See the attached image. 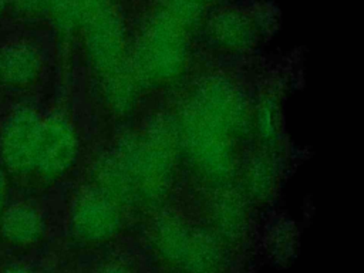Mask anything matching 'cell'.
I'll return each instance as SVG.
<instances>
[{
	"label": "cell",
	"instance_id": "cell-14",
	"mask_svg": "<svg viewBox=\"0 0 364 273\" xmlns=\"http://www.w3.org/2000/svg\"><path fill=\"white\" fill-rule=\"evenodd\" d=\"M14 9L24 16H37L47 13L48 0H10Z\"/></svg>",
	"mask_w": 364,
	"mask_h": 273
},
{
	"label": "cell",
	"instance_id": "cell-1",
	"mask_svg": "<svg viewBox=\"0 0 364 273\" xmlns=\"http://www.w3.org/2000/svg\"><path fill=\"white\" fill-rule=\"evenodd\" d=\"M178 145L176 127L159 121L145 134L128 139L117 149L115 154L129 178L134 198L156 202L169 193Z\"/></svg>",
	"mask_w": 364,
	"mask_h": 273
},
{
	"label": "cell",
	"instance_id": "cell-16",
	"mask_svg": "<svg viewBox=\"0 0 364 273\" xmlns=\"http://www.w3.org/2000/svg\"><path fill=\"white\" fill-rule=\"evenodd\" d=\"M0 273H28V272L26 269H23V267H18V266H10V267H6Z\"/></svg>",
	"mask_w": 364,
	"mask_h": 273
},
{
	"label": "cell",
	"instance_id": "cell-13",
	"mask_svg": "<svg viewBox=\"0 0 364 273\" xmlns=\"http://www.w3.org/2000/svg\"><path fill=\"white\" fill-rule=\"evenodd\" d=\"M255 127L259 131V135H263V139L266 141H273L277 136V128H279V114L274 101L269 100L263 104L256 111V121Z\"/></svg>",
	"mask_w": 364,
	"mask_h": 273
},
{
	"label": "cell",
	"instance_id": "cell-9",
	"mask_svg": "<svg viewBox=\"0 0 364 273\" xmlns=\"http://www.w3.org/2000/svg\"><path fill=\"white\" fill-rule=\"evenodd\" d=\"M209 36L218 47L239 51L255 43L256 30L246 14L237 10H225L209 21Z\"/></svg>",
	"mask_w": 364,
	"mask_h": 273
},
{
	"label": "cell",
	"instance_id": "cell-5",
	"mask_svg": "<svg viewBox=\"0 0 364 273\" xmlns=\"http://www.w3.org/2000/svg\"><path fill=\"white\" fill-rule=\"evenodd\" d=\"M82 28L85 31L87 57L100 75L128 61L125 27L109 6Z\"/></svg>",
	"mask_w": 364,
	"mask_h": 273
},
{
	"label": "cell",
	"instance_id": "cell-3",
	"mask_svg": "<svg viewBox=\"0 0 364 273\" xmlns=\"http://www.w3.org/2000/svg\"><path fill=\"white\" fill-rule=\"evenodd\" d=\"M44 117L31 105L14 107L0 124V164L14 175L34 172Z\"/></svg>",
	"mask_w": 364,
	"mask_h": 273
},
{
	"label": "cell",
	"instance_id": "cell-15",
	"mask_svg": "<svg viewBox=\"0 0 364 273\" xmlns=\"http://www.w3.org/2000/svg\"><path fill=\"white\" fill-rule=\"evenodd\" d=\"M6 168L0 164V213L6 208L7 196H9V176Z\"/></svg>",
	"mask_w": 364,
	"mask_h": 273
},
{
	"label": "cell",
	"instance_id": "cell-7",
	"mask_svg": "<svg viewBox=\"0 0 364 273\" xmlns=\"http://www.w3.org/2000/svg\"><path fill=\"white\" fill-rule=\"evenodd\" d=\"M73 219L77 229L95 233L117 219L115 199L95 185L81 189L73 205Z\"/></svg>",
	"mask_w": 364,
	"mask_h": 273
},
{
	"label": "cell",
	"instance_id": "cell-11",
	"mask_svg": "<svg viewBox=\"0 0 364 273\" xmlns=\"http://www.w3.org/2000/svg\"><path fill=\"white\" fill-rule=\"evenodd\" d=\"M276 183V171L266 158H255L245 171L243 185L246 193L263 198L273 192Z\"/></svg>",
	"mask_w": 364,
	"mask_h": 273
},
{
	"label": "cell",
	"instance_id": "cell-6",
	"mask_svg": "<svg viewBox=\"0 0 364 273\" xmlns=\"http://www.w3.org/2000/svg\"><path fill=\"white\" fill-rule=\"evenodd\" d=\"M43 60L36 47L14 41L0 48V84L11 90L33 85L41 74Z\"/></svg>",
	"mask_w": 364,
	"mask_h": 273
},
{
	"label": "cell",
	"instance_id": "cell-8",
	"mask_svg": "<svg viewBox=\"0 0 364 273\" xmlns=\"http://www.w3.org/2000/svg\"><path fill=\"white\" fill-rule=\"evenodd\" d=\"M142 85L132 60L101 75L102 100L115 115H125L135 107Z\"/></svg>",
	"mask_w": 364,
	"mask_h": 273
},
{
	"label": "cell",
	"instance_id": "cell-10",
	"mask_svg": "<svg viewBox=\"0 0 364 273\" xmlns=\"http://www.w3.org/2000/svg\"><path fill=\"white\" fill-rule=\"evenodd\" d=\"M41 230V213L30 203H13L0 213V233L13 245H28L40 236Z\"/></svg>",
	"mask_w": 364,
	"mask_h": 273
},
{
	"label": "cell",
	"instance_id": "cell-4",
	"mask_svg": "<svg viewBox=\"0 0 364 273\" xmlns=\"http://www.w3.org/2000/svg\"><path fill=\"white\" fill-rule=\"evenodd\" d=\"M78 152L80 141L70 118L63 112L44 117L34 172L44 181H55L74 166Z\"/></svg>",
	"mask_w": 364,
	"mask_h": 273
},
{
	"label": "cell",
	"instance_id": "cell-17",
	"mask_svg": "<svg viewBox=\"0 0 364 273\" xmlns=\"http://www.w3.org/2000/svg\"><path fill=\"white\" fill-rule=\"evenodd\" d=\"M9 3H10V0H0V14L4 11V9L7 7Z\"/></svg>",
	"mask_w": 364,
	"mask_h": 273
},
{
	"label": "cell",
	"instance_id": "cell-12",
	"mask_svg": "<svg viewBox=\"0 0 364 273\" xmlns=\"http://www.w3.org/2000/svg\"><path fill=\"white\" fill-rule=\"evenodd\" d=\"M216 0H164L165 13L185 30L198 24Z\"/></svg>",
	"mask_w": 364,
	"mask_h": 273
},
{
	"label": "cell",
	"instance_id": "cell-2",
	"mask_svg": "<svg viewBox=\"0 0 364 273\" xmlns=\"http://www.w3.org/2000/svg\"><path fill=\"white\" fill-rule=\"evenodd\" d=\"M132 64L142 84L176 81L188 65L186 30L165 13L154 17L138 40Z\"/></svg>",
	"mask_w": 364,
	"mask_h": 273
}]
</instances>
